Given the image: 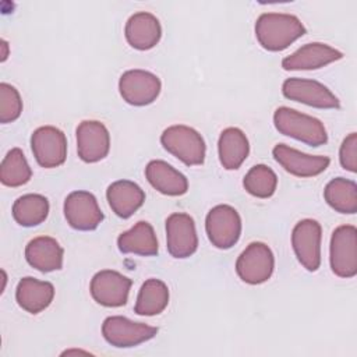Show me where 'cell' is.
Here are the masks:
<instances>
[{
    "mask_svg": "<svg viewBox=\"0 0 357 357\" xmlns=\"http://www.w3.org/2000/svg\"><path fill=\"white\" fill-rule=\"evenodd\" d=\"M219 160L226 170L238 169L250 153V144L245 134L237 127H227L220 132L218 141Z\"/></svg>",
    "mask_w": 357,
    "mask_h": 357,
    "instance_id": "obj_24",
    "label": "cell"
},
{
    "mask_svg": "<svg viewBox=\"0 0 357 357\" xmlns=\"http://www.w3.org/2000/svg\"><path fill=\"white\" fill-rule=\"evenodd\" d=\"M243 185L248 194L257 198H269L276 191L278 176L269 166L255 165L244 176Z\"/></svg>",
    "mask_w": 357,
    "mask_h": 357,
    "instance_id": "obj_29",
    "label": "cell"
},
{
    "mask_svg": "<svg viewBox=\"0 0 357 357\" xmlns=\"http://www.w3.org/2000/svg\"><path fill=\"white\" fill-rule=\"evenodd\" d=\"M106 198L112 211L119 218L128 219L142 206L145 201V192L134 181L117 180L107 187Z\"/></svg>",
    "mask_w": 357,
    "mask_h": 357,
    "instance_id": "obj_21",
    "label": "cell"
},
{
    "mask_svg": "<svg viewBox=\"0 0 357 357\" xmlns=\"http://www.w3.org/2000/svg\"><path fill=\"white\" fill-rule=\"evenodd\" d=\"M117 247L123 254H135L142 257H152L159 251L155 230L145 220H139L130 230L123 231L117 237Z\"/></svg>",
    "mask_w": 357,
    "mask_h": 357,
    "instance_id": "obj_23",
    "label": "cell"
},
{
    "mask_svg": "<svg viewBox=\"0 0 357 357\" xmlns=\"http://www.w3.org/2000/svg\"><path fill=\"white\" fill-rule=\"evenodd\" d=\"M158 333V328L144 322H134L121 315L107 317L102 324V335L105 340L114 347H134Z\"/></svg>",
    "mask_w": 357,
    "mask_h": 357,
    "instance_id": "obj_7",
    "label": "cell"
},
{
    "mask_svg": "<svg viewBox=\"0 0 357 357\" xmlns=\"http://www.w3.org/2000/svg\"><path fill=\"white\" fill-rule=\"evenodd\" d=\"M31 146L36 162L45 169L59 167L67 158V138L53 126L36 128L31 135Z\"/></svg>",
    "mask_w": 357,
    "mask_h": 357,
    "instance_id": "obj_8",
    "label": "cell"
},
{
    "mask_svg": "<svg viewBox=\"0 0 357 357\" xmlns=\"http://www.w3.org/2000/svg\"><path fill=\"white\" fill-rule=\"evenodd\" d=\"M329 261L336 276L350 279L357 275V229L353 225H342L333 230Z\"/></svg>",
    "mask_w": 357,
    "mask_h": 357,
    "instance_id": "obj_4",
    "label": "cell"
},
{
    "mask_svg": "<svg viewBox=\"0 0 357 357\" xmlns=\"http://www.w3.org/2000/svg\"><path fill=\"white\" fill-rule=\"evenodd\" d=\"M77 152L85 163L105 159L110 149V134L106 126L96 120H84L77 130Z\"/></svg>",
    "mask_w": 357,
    "mask_h": 357,
    "instance_id": "obj_15",
    "label": "cell"
},
{
    "mask_svg": "<svg viewBox=\"0 0 357 357\" xmlns=\"http://www.w3.org/2000/svg\"><path fill=\"white\" fill-rule=\"evenodd\" d=\"M342 57H343V53L339 52L337 49L326 43L311 42V43L303 45L290 56H286L282 60V67L286 71L318 70L336 60H340Z\"/></svg>",
    "mask_w": 357,
    "mask_h": 357,
    "instance_id": "obj_17",
    "label": "cell"
},
{
    "mask_svg": "<svg viewBox=\"0 0 357 357\" xmlns=\"http://www.w3.org/2000/svg\"><path fill=\"white\" fill-rule=\"evenodd\" d=\"M284 98L300 102L317 109H339V99L329 91L328 86L307 78H287L282 85Z\"/></svg>",
    "mask_w": 357,
    "mask_h": 357,
    "instance_id": "obj_11",
    "label": "cell"
},
{
    "mask_svg": "<svg viewBox=\"0 0 357 357\" xmlns=\"http://www.w3.org/2000/svg\"><path fill=\"white\" fill-rule=\"evenodd\" d=\"M321 225L314 219H303L293 227L291 245L298 262L310 272L321 265Z\"/></svg>",
    "mask_w": 357,
    "mask_h": 357,
    "instance_id": "obj_9",
    "label": "cell"
},
{
    "mask_svg": "<svg viewBox=\"0 0 357 357\" xmlns=\"http://www.w3.org/2000/svg\"><path fill=\"white\" fill-rule=\"evenodd\" d=\"M275 268L272 250L261 241L250 243L236 261L238 278L248 284H261L266 282Z\"/></svg>",
    "mask_w": 357,
    "mask_h": 357,
    "instance_id": "obj_6",
    "label": "cell"
},
{
    "mask_svg": "<svg viewBox=\"0 0 357 357\" xmlns=\"http://www.w3.org/2000/svg\"><path fill=\"white\" fill-rule=\"evenodd\" d=\"M167 304L169 289L166 283L159 279H148L142 283L138 291L134 312L138 315L153 317L163 312Z\"/></svg>",
    "mask_w": 357,
    "mask_h": 357,
    "instance_id": "obj_25",
    "label": "cell"
},
{
    "mask_svg": "<svg viewBox=\"0 0 357 357\" xmlns=\"http://www.w3.org/2000/svg\"><path fill=\"white\" fill-rule=\"evenodd\" d=\"M1 49H3V53H1V61H6L7 56H8V43L1 39Z\"/></svg>",
    "mask_w": 357,
    "mask_h": 357,
    "instance_id": "obj_32",
    "label": "cell"
},
{
    "mask_svg": "<svg viewBox=\"0 0 357 357\" xmlns=\"http://www.w3.org/2000/svg\"><path fill=\"white\" fill-rule=\"evenodd\" d=\"M205 230L212 245L219 250H229L240 238L241 218L233 206L216 205L206 215Z\"/></svg>",
    "mask_w": 357,
    "mask_h": 357,
    "instance_id": "obj_5",
    "label": "cell"
},
{
    "mask_svg": "<svg viewBox=\"0 0 357 357\" xmlns=\"http://www.w3.org/2000/svg\"><path fill=\"white\" fill-rule=\"evenodd\" d=\"M275 160L290 174L297 177H314L326 170L331 163L328 156L303 153L286 144H278L273 151Z\"/></svg>",
    "mask_w": 357,
    "mask_h": 357,
    "instance_id": "obj_16",
    "label": "cell"
},
{
    "mask_svg": "<svg viewBox=\"0 0 357 357\" xmlns=\"http://www.w3.org/2000/svg\"><path fill=\"white\" fill-rule=\"evenodd\" d=\"M49 201L40 194H25L14 201L13 218L24 227H33L46 220Z\"/></svg>",
    "mask_w": 357,
    "mask_h": 357,
    "instance_id": "obj_27",
    "label": "cell"
},
{
    "mask_svg": "<svg viewBox=\"0 0 357 357\" xmlns=\"http://www.w3.org/2000/svg\"><path fill=\"white\" fill-rule=\"evenodd\" d=\"M145 177L156 191L165 195L178 197L188 190L187 177L165 160H151L145 167Z\"/></svg>",
    "mask_w": 357,
    "mask_h": 357,
    "instance_id": "obj_20",
    "label": "cell"
},
{
    "mask_svg": "<svg viewBox=\"0 0 357 357\" xmlns=\"http://www.w3.org/2000/svg\"><path fill=\"white\" fill-rule=\"evenodd\" d=\"M273 124L280 134L307 145L319 146L328 142L326 128L321 120L287 106H280L275 110Z\"/></svg>",
    "mask_w": 357,
    "mask_h": 357,
    "instance_id": "obj_2",
    "label": "cell"
},
{
    "mask_svg": "<svg viewBox=\"0 0 357 357\" xmlns=\"http://www.w3.org/2000/svg\"><path fill=\"white\" fill-rule=\"evenodd\" d=\"M63 255V247L56 238L49 236L35 237L25 247L26 262L40 272H53L61 269Z\"/></svg>",
    "mask_w": 357,
    "mask_h": 357,
    "instance_id": "obj_19",
    "label": "cell"
},
{
    "mask_svg": "<svg viewBox=\"0 0 357 357\" xmlns=\"http://www.w3.org/2000/svg\"><path fill=\"white\" fill-rule=\"evenodd\" d=\"M163 148L187 166H198L205 160V141L192 127L176 124L167 127L162 135Z\"/></svg>",
    "mask_w": 357,
    "mask_h": 357,
    "instance_id": "obj_3",
    "label": "cell"
},
{
    "mask_svg": "<svg viewBox=\"0 0 357 357\" xmlns=\"http://www.w3.org/2000/svg\"><path fill=\"white\" fill-rule=\"evenodd\" d=\"M324 198L339 213L353 215L357 212V184L353 180L332 178L324 190Z\"/></svg>",
    "mask_w": 357,
    "mask_h": 357,
    "instance_id": "obj_26",
    "label": "cell"
},
{
    "mask_svg": "<svg viewBox=\"0 0 357 357\" xmlns=\"http://www.w3.org/2000/svg\"><path fill=\"white\" fill-rule=\"evenodd\" d=\"M64 216L75 230H95L103 220L98 199L89 191H73L64 199Z\"/></svg>",
    "mask_w": 357,
    "mask_h": 357,
    "instance_id": "obj_12",
    "label": "cell"
},
{
    "mask_svg": "<svg viewBox=\"0 0 357 357\" xmlns=\"http://www.w3.org/2000/svg\"><path fill=\"white\" fill-rule=\"evenodd\" d=\"M32 177V170L25 155L20 148L7 152L0 165V181L7 187H20L26 184Z\"/></svg>",
    "mask_w": 357,
    "mask_h": 357,
    "instance_id": "obj_28",
    "label": "cell"
},
{
    "mask_svg": "<svg viewBox=\"0 0 357 357\" xmlns=\"http://www.w3.org/2000/svg\"><path fill=\"white\" fill-rule=\"evenodd\" d=\"M339 160L344 170L357 172V134L350 132L342 142L339 149Z\"/></svg>",
    "mask_w": 357,
    "mask_h": 357,
    "instance_id": "obj_31",
    "label": "cell"
},
{
    "mask_svg": "<svg viewBox=\"0 0 357 357\" xmlns=\"http://www.w3.org/2000/svg\"><path fill=\"white\" fill-rule=\"evenodd\" d=\"M54 297V286L46 280H38L32 276L22 278L15 289L18 305L29 314H39L50 305Z\"/></svg>",
    "mask_w": 357,
    "mask_h": 357,
    "instance_id": "obj_22",
    "label": "cell"
},
{
    "mask_svg": "<svg viewBox=\"0 0 357 357\" xmlns=\"http://www.w3.org/2000/svg\"><path fill=\"white\" fill-rule=\"evenodd\" d=\"M166 243L172 257L183 259L198 248V236L194 219L184 212H174L166 219Z\"/></svg>",
    "mask_w": 357,
    "mask_h": 357,
    "instance_id": "obj_14",
    "label": "cell"
},
{
    "mask_svg": "<svg viewBox=\"0 0 357 357\" xmlns=\"http://www.w3.org/2000/svg\"><path fill=\"white\" fill-rule=\"evenodd\" d=\"M22 112V100L20 92L10 84H0V123L7 124L15 121Z\"/></svg>",
    "mask_w": 357,
    "mask_h": 357,
    "instance_id": "obj_30",
    "label": "cell"
},
{
    "mask_svg": "<svg viewBox=\"0 0 357 357\" xmlns=\"http://www.w3.org/2000/svg\"><path fill=\"white\" fill-rule=\"evenodd\" d=\"M305 33V26L293 14L264 13L255 22V38L269 52H280Z\"/></svg>",
    "mask_w": 357,
    "mask_h": 357,
    "instance_id": "obj_1",
    "label": "cell"
},
{
    "mask_svg": "<svg viewBox=\"0 0 357 357\" xmlns=\"http://www.w3.org/2000/svg\"><path fill=\"white\" fill-rule=\"evenodd\" d=\"M162 89L160 79L146 70H128L119 79V91L128 105L146 106L159 96Z\"/></svg>",
    "mask_w": 357,
    "mask_h": 357,
    "instance_id": "obj_10",
    "label": "cell"
},
{
    "mask_svg": "<svg viewBox=\"0 0 357 357\" xmlns=\"http://www.w3.org/2000/svg\"><path fill=\"white\" fill-rule=\"evenodd\" d=\"M124 35L131 47L137 50H149L159 43L162 26L153 14L138 11L127 20Z\"/></svg>",
    "mask_w": 357,
    "mask_h": 357,
    "instance_id": "obj_18",
    "label": "cell"
},
{
    "mask_svg": "<svg viewBox=\"0 0 357 357\" xmlns=\"http://www.w3.org/2000/svg\"><path fill=\"white\" fill-rule=\"evenodd\" d=\"M131 279L117 271L103 269L93 275L89 291L92 298L103 307H121L128 300Z\"/></svg>",
    "mask_w": 357,
    "mask_h": 357,
    "instance_id": "obj_13",
    "label": "cell"
}]
</instances>
